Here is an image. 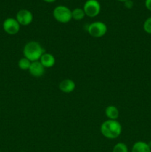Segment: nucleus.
Wrapping results in <instances>:
<instances>
[{"label": "nucleus", "instance_id": "21", "mask_svg": "<svg viewBox=\"0 0 151 152\" xmlns=\"http://www.w3.org/2000/svg\"><path fill=\"white\" fill-rule=\"evenodd\" d=\"M147 143H148V145H149V146L150 147V148H151V141L150 142H147Z\"/></svg>", "mask_w": 151, "mask_h": 152}, {"label": "nucleus", "instance_id": "15", "mask_svg": "<svg viewBox=\"0 0 151 152\" xmlns=\"http://www.w3.org/2000/svg\"><path fill=\"white\" fill-rule=\"evenodd\" d=\"M112 152H129L127 145L124 142H118L114 145Z\"/></svg>", "mask_w": 151, "mask_h": 152}, {"label": "nucleus", "instance_id": "16", "mask_svg": "<svg viewBox=\"0 0 151 152\" xmlns=\"http://www.w3.org/2000/svg\"><path fill=\"white\" fill-rule=\"evenodd\" d=\"M143 29L147 34H151V16L148 17L143 24Z\"/></svg>", "mask_w": 151, "mask_h": 152}, {"label": "nucleus", "instance_id": "11", "mask_svg": "<svg viewBox=\"0 0 151 152\" xmlns=\"http://www.w3.org/2000/svg\"><path fill=\"white\" fill-rule=\"evenodd\" d=\"M131 152H151V148L147 142L137 141L133 145Z\"/></svg>", "mask_w": 151, "mask_h": 152}, {"label": "nucleus", "instance_id": "3", "mask_svg": "<svg viewBox=\"0 0 151 152\" xmlns=\"http://www.w3.org/2000/svg\"><path fill=\"white\" fill-rule=\"evenodd\" d=\"M53 16L60 23H68L72 19V10L65 5H58L53 9Z\"/></svg>", "mask_w": 151, "mask_h": 152}, {"label": "nucleus", "instance_id": "22", "mask_svg": "<svg viewBox=\"0 0 151 152\" xmlns=\"http://www.w3.org/2000/svg\"><path fill=\"white\" fill-rule=\"evenodd\" d=\"M0 152H1V151H0Z\"/></svg>", "mask_w": 151, "mask_h": 152}, {"label": "nucleus", "instance_id": "5", "mask_svg": "<svg viewBox=\"0 0 151 152\" xmlns=\"http://www.w3.org/2000/svg\"><path fill=\"white\" fill-rule=\"evenodd\" d=\"M83 10L88 17H96L101 12V4L98 0H87L83 6Z\"/></svg>", "mask_w": 151, "mask_h": 152}, {"label": "nucleus", "instance_id": "14", "mask_svg": "<svg viewBox=\"0 0 151 152\" xmlns=\"http://www.w3.org/2000/svg\"><path fill=\"white\" fill-rule=\"evenodd\" d=\"M31 65V62L25 57H22L19 59V62H18V65H19V68L21 70H23V71H27V70H29L30 66Z\"/></svg>", "mask_w": 151, "mask_h": 152}, {"label": "nucleus", "instance_id": "1", "mask_svg": "<svg viewBox=\"0 0 151 152\" xmlns=\"http://www.w3.org/2000/svg\"><path fill=\"white\" fill-rule=\"evenodd\" d=\"M101 133L105 137L113 140L121 135L122 132L121 125L118 120H107L101 125Z\"/></svg>", "mask_w": 151, "mask_h": 152}, {"label": "nucleus", "instance_id": "12", "mask_svg": "<svg viewBox=\"0 0 151 152\" xmlns=\"http://www.w3.org/2000/svg\"><path fill=\"white\" fill-rule=\"evenodd\" d=\"M105 115L108 120H117L119 116L118 109L114 105H109L105 108Z\"/></svg>", "mask_w": 151, "mask_h": 152}, {"label": "nucleus", "instance_id": "17", "mask_svg": "<svg viewBox=\"0 0 151 152\" xmlns=\"http://www.w3.org/2000/svg\"><path fill=\"white\" fill-rule=\"evenodd\" d=\"M124 7L127 9H132L133 7V1L132 0H127L126 1H124Z\"/></svg>", "mask_w": 151, "mask_h": 152}, {"label": "nucleus", "instance_id": "9", "mask_svg": "<svg viewBox=\"0 0 151 152\" xmlns=\"http://www.w3.org/2000/svg\"><path fill=\"white\" fill-rule=\"evenodd\" d=\"M59 88L60 91L64 93H71L76 88V83L73 80L70 79H66L60 82L59 85Z\"/></svg>", "mask_w": 151, "mask_h": 152}, {"label": "nucleus", "instance_id": "7", "mask_svg": "<svg viewBox=\"0 0 151 152\" xmlns=\"http://www.w3.org/2000/svg\"><path fill=\"white\" fill-rule=\"evenodd\" d=\"M16 19L20 25L28 26L32 23L33 20V15L28 9H21L16 13Z\"/></svg>", "mask_w": 151, "mask_h": 152}, {"label": "nucleus", "instance_id": "19", "mask_svg": "<svg viewBox=\"0 0 151 152\" xmlns=\"http://www.w3.org/2000/svg\"><path fill=\"white\" fill-rule=\"evenodd\" d=\"M44 1H45V2L47 3H53L54 2V1H56V0H43Z\"/></svg>", "mask_w": 151, "mask_h": 152}, {"label": "nucleus", "instance_id": "6", "mask_svg": "<svg viewBox=\"0 0 151 152\" xmlns=\"http://www.w3.org/2000/svg\"><path fill=\"white\" fill-rule=\"evenodd\" d=\"M20 27L21 25L17 22L16 18H7L2 23L3 30L9 35H15L18 34L20 30Z\"/></svg>", "mask_w": 151, "mask_h": 152}, {"label": "nucleus", "instance_id": "18", "mask_svg": "<svg viewBox=\"0 0 151 152\" xmlns=\"http://www.w3.org/2000/svg\"><path fill=\"white\" fill-rule=\"evenodd\" d=\"M144 5L148 10L151 11V0H145Z\"/></svg>", "mask_w": 151, "mask_h": 152}, {"label": "nucleus", "instance_id": "10", "mask_svg": "<svg viewBox=\"0 0 151 152\" xmlns=\"http://www.w3.org/2000/svg\"><path fill=\"white\" fill-rule=\"evenodd\" d=\"M39 62L45 68H50L54 66L56 63V59L51 53L44 52L40 58Z\"/></svg>", "mask_w": 151, "mask_h": 152}, {"label": "nucleus", "instance_id": "13", "mask_svg": "<svg viewBox=\"0 0 151 152\" xmlns=\"http://www.w3.org/2000/svg\"><path fill=\"white\" fill-rule=\"evenodd\" d=\"M85 16L84 10L81 7H76L72 10V19H74V20L80 21L84 19Z\"/></svg>", "mask_w": 151, "mask_h": 152}, {"label": "nucleus", "instance_id": "4", "mask_svg": "<svg viewBox=\"0 0 151 152\" xmlns=\"http://www.w3.org/2000/svg\"><path fill=\"white\" fill-rule=\"evenodd\" d=\"M87 32L91 37L95 38H100L107 34V27L101 21H96L90 23L87 27Z\"/></svg>", "mask_w": 151, "mask_h": 152}, {"label": "nucleus", "instance_id": "2", "mask_svg": "<svg viewBox=\"0 0 151 152\" xmlns=\"http://www.w3.org/2000/svg\"><path fill=\"white\" fill-rule=\"evenodd\" d=\"M45 52L41 45L36 41H30L26 43L23 48L24 57L29 59L31 62L38 61Z\"/></svg>", "mask_w": 151, "mask_h": 152}, {"label": "nucleus", "instance_id": "20", "mask_svg": "<svg viewBox=\"0 0 151 152\" xmlns=\"http://www.w3.org/2000/svg\"><path fill=\"white\" fill-rule=\"evenodd\" d=\"M117 1H121V2H124V1H127V0H117Z\"/></svg>", "mask_w": 151, "mask_h": 152}, {"label": "nucleus", "instance_id": "8", "mask_svg": "<svg viewBox=\"0 0 151 152\" xmlns=\"http://www.w3.org/2000/svg\"><path fill=\"white\" fill-rule=\"evenodd\" d=\"M28 71L33 77H41L44 75V72H45V68L41 65L39 60L35 61V62H31V65Z\"/></svg>", "mask_w": 151, "mask_h": 152}]
</instances>
